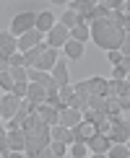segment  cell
Listing matches in <instances>:
<instances>
[{"mask_svg":"<svg viewBox=\"0 0 130 158\" xmlns=\"http://www.w3.org/2000/svg\"><path fill=\"white\" fill-rule=\"evenodd\" d=\"M70 39H73V42H78V44H86L89 39H91V29L89 26H83V23H78L73 31H70Z\"/></svg>","mask_w":130,"mask_h":158,"instance_id":"cell-21","label":"cell"},{"mask_svg":"<svg viewBox=\"0 0 130 158\" xmlns=\"http://www.w3.org/2000/svg\"><path fill=\"white\" fill-rule=\"evenodd\" d=\"M42 42H44V34L34 29V31H29V34L18 36V52H21V55H26L29 49H34L37 44H42Z\"/></svg>","mask_w":130,"mask_h":158,"instance_id":"cell-8","label":"cell"},{"mask_svg":"<svg viewBox=\"0 0 130 158\" xmlns=\"http://www.w3.org/2000/svg\"><path fill=\"white\" fill-rule=\"evenodd\" d=\"M81 122H83V111L70 109V106H63V109H60V124H63V127L73 130V127H78Z\"/></svg>","mask_w":130,"mask_h":158,"instance_id":"cell-9","label":"cell"},{"mask_svg":"<svg viewBox=\"0 0 130 158\" xmlns=\"http://www.w3.org/2000/svg\"><path fill=\"white\" fill-rule=\"evenodd\" d=\"M18 109H21V98H16L13 94L0 96V114H3V119H13L18 114Z\"/></svg>","mask_w":130,"mask_h":158,"instance_id":"cell-6","label":"cell"},{"mask_svg":"<svg viewBox=\"0 0 130 158\" xmlns=\"http://www.w3.org/2000/svg\"><path fill=\"white\" fill-rule=\"evenodd\" d=\"M55 29V13L52 10H39L37 13V31H42L44 36Z\"/></svg>","mask_w":130,"mask_h":158,"instance_id":"cell-14","label":"cell"},{"mask_svg":"<svg viewBox=\"0 0 130 158\" xmlns=\"http://www.w3.org/2000/svg\"><path fill=\"white\" fill-rule=\"evenodd\" d=\"M11 70V62H8V55H3V52H0V75L3 73H8Z\"/></svg>","mask_w":130,"mask_h":158,"instance_id":"cell-36","label":"cell"},{"mask_svg":"<svg viewBox=\"0 0 130 158\" xmlns=\"http://www.w3.org/2000/svg\"><path fill=\"white\" fill-rule=\"evenodd\" d=\"M125 13L130 16V0H125Z\"/></svg>","mask_w":130,"mask_h":158,"instance_id":"cell-42","label":"cell"},{"mask_svg":"<svg viewBox=\"0 0 130 158\" xmlns=\"http://www.w3.org/2000/svg\"><path fill=\"white\" fill-rule=\"evenodd\" d=\"M5 158H26V156H24V153H18V150H11V153L5 156Z\"/></svg>","mask_w":130,"mask_h":158,"instance_id":"cell-41","label":"cell"},{"mask_svg":"<svg viewBox=\"0 0 130 158\" xmlns=\"http://www.w3.org/2000/svg\"><path fill=\"white\" fill-rule=\"evenodd\" d=\"M73 96H76V88L73 85H63L60 88V101H63V106H70V101H73Z\"/></svg>","mask_w":130,"mask_h":158,"instance_id":"cell-24","label":"cell"},{"mask_svg":"<svg viewBox=\"0 0 130 158\" xmlns=\"http://www.w3.org/2000/svg\"><path fill=\"white\" fill-rule=\"evenodd\" d=\"M5 130H21V124H18L16 119H8V124H5Z\"/></svg>","mask_w":130,"mask_h":158,"instance_id":"cell-40","label":"cell"},{"mask_svg":"<svg viewBox=\"0 0 130 158\" xmlns=\"http://www.w3.org/2000/svg\"><path fill=\"white\" fill-rule=\"evenodd\" d=\"M29 68H11V75L16 83H29V73H26Z\"/></svg>","mask_w":130,"mask_h":158,"instance_id":"cell-27","label":"cell"},{"mask_svg":"<svg viewBox=\"0 0 130 158\" xmlns=\"http://www.w3.org/2000/svg\"><path fill=\"white\" fill-rule=\"evenodd\" d=\"M109 122H112V130H109V140L112 143H120V145H128L130 140V119L128 117H109Z\"/></svg>","mask_w":130,"mask_h":158,"instance_id":"cell-3","label":"cell"},{"mask_svg":"<svg viewBox=\"0 0 130 158\" xmlns=\"http://www.w3.org/2000/svg\"><path fill=\"white\" fill-rule=\"evenodd\" d=\"M120 29L125 31V34H130V16H128V13L122 16V21H120Z\"/></svg>","mask_w":130,"mask_h":158,"instance_id":"cell-37","label":"cell"},{"mask_svg":"<svg viewBox=\"0 0 130 158\" xmlns=\"http://www.w3.org/2000/svg\"><path fill=\"white\" fill-rule=\"evenodd\" d=\"M68 148H70V145H65V143H57V140H52V143H50V150H52L57 158H65V156H68Z\"/></svg>","mask_w":130,"mask_h":158,"instance_id":"cell-29","label":"cell"},{"mask_svg":"<svg viewBox=\"0 0 130 158\" xmlns=\"http://www.w3.org/2000/svg\"><path fill=\"white\" fill-rule=\"evenodd\" d=\"M63 57V49H47L42 57H39V62H37V70H42V73H52V68L57 65V60Z\"/></svg>","mask_w":130,"mask_h":158,"instance_id":"cell-7","label":"cell"},{"mask_svg":"<svg viewBox=\"0 0 130 158\" xmlns=\"http://www.w3.org/2000/svg\"><path fill=\"white\" fill-rule=\"evenodd\" d=\"M109 148H112V140H109L107 135H102V132H96L89 140V150H91V153H96V156H107Z\"/></svg>","mask_w":130,"mask_h":158,"instance_id":"cell-10","label":"cell"},{"mask_svg":"<svg viewBox=\"0 0 130 158\" xmlns=\"http://www.w3.org/2000/svg\"><path fill=\"white\" fill-rule=\"evenodd\" d=\"M8 62H11V68H26V57L21 55V52L11 55V57H8Z\"/></svg>","mask_w":130,"mask_h":158,"instance_id":"cell-31","label":"cell"},{"mask_svg":"<svg viewBox=\"0 0 130 158\" xmlns=\"http://www.w3.org/2000/svg\"><path fill=\"white\" fill-rule=\"evenodd\" d=\"M73 88H76V96H91V94H89V83H86V81L76 83Z\"/></svg>","mask_w":130,"mask_h":158,"instance_id":"cell-33","label":"cell"},{"mask_svg":"<svg viewBox=\"0 0 130 158\" xmlns=\"http://www.w3.org/2000/svg\"><path fill=\"white\" fill-rule=\"evenodd\" d=\"M86 83H89V94L91 96H107L109 94V81L102 78V75H91Z\"/></svg>","mask_w":130,"mask_h":158,"instance_id":"cell-11","label":"cell"},{"mask_svg":"<svg viewBox=\"0 0 130 158\" xmlns=\"http://www.w3.org/2000/svg\"><path fill=\"white\" fill-rule=\"evenodd\" d=\"M60 23H63V26H65V29H68V31H73L76 26L81 23V16H78L76 10H70V8H68V10H65L63 16H60Z\"/></svg>","mask_w":130,"mask_h":158,"instance_id":"cell-22","label":"cell"},{"mask_svg":"<svg viewBox=\"0 0 130 158\" xmlns=\"http://www.w3.org/2000/svg\"><path fill=\"white\" fill-rule=\"evenodd\" d=\"M37 158H57V156L52 153V150H50V145H47L44 150H39V156H37Z\"/></svg>","mask_w":130,"mask_h":158,"instance_id":"cell-38","label":"cell"},{"mask_svg":"<svg viewBox=\"0 0 130 158\" xmlns=\"http://www.w3.org/2000/svg\"><path fill=\"white\" fill-rule=\"evenodd\" d=\"M96 135V127L89 122H81L78 127H73V140L76 143H83V145H89V140Z\"/></svg>","mask_w":130,"mask_h":158,"instance_id":"cell-12","label":"cell"},{"mask_svg":"<svg viewBox=\"0 0 130 158\" xmlns=\"http://www.w3.org/2000/svg\"><path fill=\"white\" fill-rule=\"evenodd\" d=\"M0 52L3 55H16L18 52V36H13L11 31H0Z\"/></svg>","mask_w":130,"mask_h":158,"instance_id":"cell-15","label":"cell"},{"mask_svg":"<svg viewBox=\"0 0 130 158\" xmlns=\"http://www.w3.org/2000/svg\"><path fill=\"white\" fill-rule=\"evenodd\" d=\"M26 98H29L31 104H47V88L39 83H29V94H26Z\"/></svg>","mask_w":130,"mask_h":158,"instance_id":"cell-17","label":"cell"},{"mask_svg":"<svg viewBox=\"0 0 130 158\" xmlns=\"http://www.w3.org/2000/svg\"><path fill=\"white\" fill-rule=\"evenodd\" d=\"M11 153V148H8V130L3 127V124H0V156H8Z\"/></svg>","mask_w":130,"mask_h":158,"instance_id":"cell-26","label":"cell"},{"mask_svg":"<svg viewBox=\"0 0 130 158\" xmlns=\"http://www.w3.org/2000/svg\"><path fill=\"white\" fill-rule=\"evenodd\" d=\"M63 57H65V60H73V62L81 60V57H83V44H78V42L70 39V42L63 47Z\"/></svg>","mask_w":130,"mask_h":158,"instance_id":"cell-19","label":"cell"},{"mask_svg":"<svg viewBox=\"0 0 130 158\" xmlns=\"http://www.w3.org/2000/svg\"><path fill=\"white\" fill-rule=\"evenodd\" d=\"M117 68H122V70H125V73H130V57H122V62L117 65Z\"/></svg>","mask_w":130,"mask_h":158,"instance_id":"cell-39","label":"cell"},{"mask_svg":"<svg viewBox=\"0 0 130 158\" xmlns=\"http://www.w3.org/2000/svg\"><path fill=\"white\" fill-rule=\"evenodd\" d=\"M109 158H130V148L128 145H120V143H112V148H109Z\"/></svg>","mask_w":130,"mask_h":158,"instance_id":"cell-23","label":"cell"},{"mask_svg":"<svg viewBox=\"0 0 130 158\" xmlns=\"http://www.w3.org/2000/svg\"><path fill=\"white\" fill-rule=\"evenodd\" d=\"M50 47H47V42H42V44H37V47L34 49H29V52H26V68H37V62H39V57H42L44 55V52H47Z\"/></svg>","mask_w":130,"mask_h":158,"instance_id":"cell-20","label":"cell"},{"mask_svg":"<svg viewBox=\"0 0 130 158\" xmlns=\"http://www.w3.org/2000/svg\"><path fill=\"white\" fill-rule=\"evenodd\" d=\"M13 85H16V81H13L11 70H8V73H3V75H0V88H3L5 94H11V91H13Z\"/></svg>","mask_w":130,"mask_h":158,"instance_id":"cell-28","label":"cell"},{"mask_svg":"<svg viewBox=\"0 0 130 158\" xmlns=\"http://www.w3.org/2000/svg\"><path fill=\"white\" fill-rule=\"evenodd\" d=\"M68 42H70V31L65 29L63 23H55V29L47 34V47H52V49H63Z\"/></svg>","mask_w":130,"mask_h":158,"instance_id":"cell-4","label":"cell"},{"mask_svg":"<svg viewBox=\"0 0 130 158\" xmlns=\"http://www.w3.org/2000/svg\"><path fill=\"white\" fill-rule=\"evenodd\" d=\"M52 81H55L57 85H60V88H63V85H68L70 81H68V60H65V57H60V60H57V65H55V68H52Z\"/></svg>","mask_w":130,"mask_h":158,"instance_id":"cell-13","label":"cell"},{"mask_svg":"<svg viewBox=\"0 0 130 158\" xmlns=\"http://www.w3.org/2000/svg\"><path fill=\"white\" fill-rule=\"evenodd\" d=\"M0 96H3V94H0ZM0 119H3V114H0Z\"/></svg>","mask_w":130,"mask_h":158,"instance_id":"cell-45","label":"cell"},{"mask_svg":"<svg viewBox=\"0 0 130 158\" xmlns=\"http://www.w3.org/2000/svg\"><path fill=\"white\" fill-rule=\"evenodd\" d=\"M8 148L24 153L26 150V132L24 130H8Z\"/></svg>","mask_w":130,"mask_h":158,"instance_id":"cell-16","label":"cell"},{"mask_svg":"<svg viewBox=\"0 0 130 158\" xmlns=\"http://www.w3.org/2000/svg\"><path fill=\"white\" fill-rule=\"evenodd\" d=\"M52 140H57V143H65V145H73V130H68V127H63V124H55L52 127Z\"/></svg>","mask_w":130,"mask_h":158,"instance_id":"cell-18","label":"cell"},{"mask_svg":"<svg viewBox=\"0 0 130 158\" xmlns=\"http://www.w3.org/2000/svg\"><path fill=\"white\" fill-rule=\"evenodd\" d=\"M120 52H122V57H130V34H125V39L120 44Z\"/></svg>","mask_w":130,"mask_h":158,"instance_id":"cell-35","label":"cell"},{"mask_svg":"<svg viewBox=\"0 0 130 158\" xmlns=\"http://www.w3.org/2000/svg\"><path fill=\"white\" fill-rule=\"evenodd\" d=\"M91 158H107V156H96V153H91Z\"/></svg>","mask_w":130,"mask_h":158,"instance_id":"cell-43","label":"cell"},{"mask_svg":"<svg viewBox=\"0 0 130 158\" xmlns=\"http://www.w3.org/2000/svg\"><path fill=\"white\" fill-rule=\"evenodd\" d=\"M125 81H128V83H130V73H128V78H125Z\"/></svg>","mask_w":130,"mask_h":158,"instance_id":"cell-44","label":"cell"},{"mask_svg":"<svg viewBox=\"0 0 130 158\" xmlns=\"http://www.w3.org/2000/svg\"><path fill=\"white\" fill-rule=\"evenodd\" d=\"M34 29H37V10H18L11 21V34L13 36H24Z\"/></svg>","mask_w":130,"mask_h":158,"instance_id":"cell-2","label":"cell"},{"mask_svg":"<svg viewBox=\"0 0 130 158\" xmlns=\"http://www.w3.org/2000/svg\"><path fill=\"white\" fill-rule=\"evenodd\" d=\"M34 117H37V119L42 122V124H50V127L60 124V109H55L52 104H39Z\"/></svg>","mask_w":130,"mask_h":158,"instance_id":"cell-5","label":"cell"},{"mask_svg":"<svg viewBox=\"0 0 130 158\" xmlns=\"http://www.w3.org/2000/svg\"><path fill=\"white\" fill-rule=\"evenodd\" d=\"M107 60H109L112 68H117V65L122 62V52H120V49H109V52H107Z\"/></svg>","mask_w":130,"mask_h":158,"instance_id":"cell-32","label":"cell"},{"mask_svg":"<svg viewBox=\"0 0 130 158\" xmlns=\"http://www.w3.org/2000/svg\"><path fill=\"white\" fill-rule=\"evenodd\" d=\"M11 94L16 96V98H21V101H24V98H26V94H29V83H16Z\"/></svg>","mask_w":130,"mask_h":158,"instance_id":"cell-30","label":"cell"},{"mask_svg":"<svg viewBox=\"0 0 130 158\" xmlns=\"http://www.w3.org/2000/svg\"><path fill=\"white\" fill-rule=\"evenodd\" d=\"M122 39H125V31H122L117 23L107 21V18H99V21L91 23V42H94L99 49H104V52L120 49Z\"/></svg>","mask_w":130,"mask_h":158,"instance_id":"cell-1","label":"cell"},{"mask_svg":"<svg viewBox=\"0 0 130 158\" xmlns=\"http://www.w3.org/2000/svg\"><path fill=\"white\" fill-rule=\"evenodd\" d=\"M128 78V73L122 68H112V75H109V81H125Z\"/></svg>","mask_w":130,"mask_h":158,"instance_id":"cell-34","label":"cell"},{"mask_svg":"<svg viewBox=\"0 0 130 158\" xmlns=\"http://www.w3.org/2000/svg\"><path fill=\"white\" fill-rule=\"evenodd\" d=\"M70 158H89V145L73 143V145H70Z\"/></svg>","mask_w":130,"mask_h":158,"instance_id":"cell-25","label":"cell"}]
</instances>
